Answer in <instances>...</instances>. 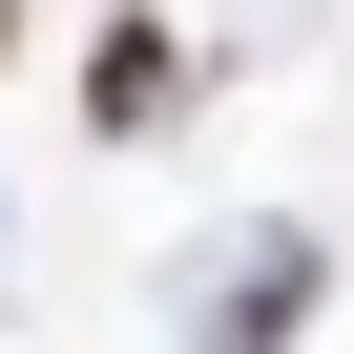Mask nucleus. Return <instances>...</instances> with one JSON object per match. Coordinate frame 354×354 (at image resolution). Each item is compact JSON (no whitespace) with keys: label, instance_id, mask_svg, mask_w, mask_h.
I'll return each mask as SVG.
<instances>
[{"label":"nucleus","instance_id":"1","mask_svg":"<svg viewBox=\"0 0 354 354\" xmlns=\"http://www.w3.org/2000/svg\"><path fill=\"white\" fill-rule=\"evenodd\" d=\"M0 42H21V0H0Z\"/></svg>","mask_w":354,"mask_h":354}]
</instances>
